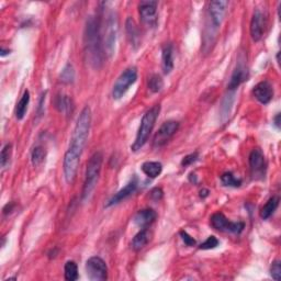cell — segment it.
Masks as SVG:
<instances>
[{"label": "cell", "instance_id": "cell-21", "mask_svg": "<svg viewBox=\"0 0 281 281\" xmlns=\"http://www.w3.org/2000/svg\"><path fill=\"white\" fill-rule=\"evenodd\" d=\"M150 239H151V232L146 228L143 229L135 235L134 238H133L132 248L134 251L139 252L147 245V243L150 242Z\"/></svg>", "mask_w": 281, "mask_h": 281}, {"label": "cell", "instance_id": "cell-39", "mask_svg": "<svg viewBox=\"0 0 281 281\" xmlns=\"http://www.w3.org/2000/svg\"><path fill=\"white\" fill-rule=\"evenodd\" d=\"M274 122H275V126L277 127V128H280V114L278 113L277 116H276V118L274 119Z\"/></svg>", "mask_w": 281, "mask_h": 281}, {"label": "cell", "instance_id": "cell-26", "mask_svg": "<svg viewBox=\"0 0 281 281\" xmlns=\"http://www.w3.org/2000/svg\"><path fill=\"white\" fill-rule=\"evenodd\" d=\"M64 270H65V279L68 281H75L78 279V268L75 261L68 260L65 267H64Z\"/></svg>", "mask_w": 281, "mask_h": 281}, {"label": "cell", "instance_id": "cell-24", "mask_svg": "<svg viewBox=\"0 0 281 281\" xmlns=\"http://www.w3.org/2000/svg\"><path fill=\"white\" fill-rule=\"evenodd\" d=\"M279 205V198L278 197H273L266 202V204L262 206V209L260 211V216L261 219L267 220L269 219L271 215L275 213V211L277 210Z\"/></svg>", "mask_w": 281, "mask_h": 281}, {"label": "cell", "instance_id": "cell-4", "mask_svg": "<svg viewBox=\"0 0 281 281\" xmlns=\"http://www.w3.org/2000/svg\"><path fill=\"white\" fill-rule=\"evenodd\" d=\"M159 112H160V105L156 104L154 107H152L150 110H147L144 116H143L139 131H137L136 134V139L131 146L133 152L140 151L142 147L145 145V143L149 140L151 132L153 131L156 120H157L159 116Z\"/></svg>", "mask_w": 281, "mask_h": 281}, {"label": "cell", "instance_id": "cell-35", "mask_svg": "<svg viewBox=\"0 0 281 281\" xmlns=\"http://www.w3.org/2000/svg\"><path fill=\"white\" fill-rule=\"evenodd\" d=\"M198 157H199V154L197 153H192V154H189L187 155L186 157H183L182 159V162H181V165L183 166V167H187V166L189 165H191L196 162V160L198 159Z\"/></svg>", "mask_w": 281, "mask_h": 281}, {"label": "cell", "instance_id": "cell-30", "mask_svg": "<svg viewBox=\"0 0 281 281\" xmlns=\"http://www.w3.org/2000/svg\"><path fill=\"white\" fill-rule=\"evenodd\" d=\"M75 79V71L72 64H67L61 74V81L64 84H72Z\"/></svg>", "mask_w": 281, "mask_h": 281}, {"label": "cell", "instance_id": "cell-18", "mask_svg": "<svg viewBox=\"0 0 281 281\" xmlns=\"http://www.w3.org/2000/svg\"><path fill=\"white\" fill-rule=\"evenodd\" d=\"M157 218V213L153 209H143L140 210L134 216V223L139 228L145 229L155 222Z\"/></svg>", "mask_w": 281, "mask_h": 281}, {"label": "cell", "instance_id": "cell-40", "mask_svg": "<svg viewBox=\"0 0 281 281\" xmlns=\"http://www.w3.org/2000/svg\"><path fill=\"white\" fill-rule=\"evenodd\" d=\"M208 196H209V190H208V189H204V190L200 191V197L201 198H205V197H208Z\"/></svg>", "mask_w": 281, "mask_h": 281}, {"label": "cell", "instance_id": "cell-33", "mask_svg": "<svg viewBox=\"0 0 281 281\" xmlns=\"http://www.w3.org/2000/svg\"><path fill=\"white\" fill-rule=\"evenodd\" d=\"M270 275L275 280L279 281L281 279V266L279 260H275L270 267Z\"/></svg>", "mask_w": 281, "mask_h": 281}, {"label": "cell", "instance_id": "cell-17", "mask_svg": "<svg viewBox=\"0 0 281 281\" xmlns=\"http://www.w3.org/2000/svg\"><path fill=\"white\" fill-rule=\"evenodd\" d=\"M255 98L262 104L269 103L274 97V88L267 80L260 81L253 89Z\"/></svg>", "mask_w": 281, "mask_h": 281}, {"label": "cell", "instance_id": "cell-5", "mask_svg": "<svg viewBox=\"0 0 281 281\" xmlns=\"http://www.w3.org/2000/svg\"><path fill=\"white\" fill-rule=\"evenodd\" d=\"M137 79V71L135 67H130L124 71L117 79L112 89V97L114 99H121L126 95L128 88Z\"/></svg>", "mask_w": 281, "mask_h": 281}, {"label": "cell", "instance_id": "cell-3", "mask_svg": "<svg viewBox=\"0 0 281 281\" xmlns=\"http://www.w3.org/2000/svg\"><path fill=\"white\" fill-rule=\"evenodd\" d=\"M102 162H103L102 153L96 152V153L90 157L88 164H87L84 187H82V192H81L82 201L88 200L89 197L91 196V193L95 190L101 173Z\"/></svg>", "mask_w": 281, "mask_h": 281}, {"label": "cell", "instance_id": "cell-29", "mask_svg": "<svg viewBox=\"0 0 281 281\" xmlns=\"http://www.w3.org/2000/svg\"><path fill=\"white\" fill-rule=\"evenodd\" d=\"M221 181L227 187L237 188L242 185L241 179L235 177L232 173H224L222 176H221Z\"/></svg>", "mask_w": 281, "mask_h": 281}, {"label": "cell", "instance_id": "cell-25", "mask_svg": "<svg viewBox=\"0 0 281 281\" xmlns=\"http://www.w3.org/2000/svg\"><path fill=\"white\" fill-rule=\"evenodd\" d=\"M29 103H30V93L27 90H26L24 95H22L20 101L17 103V107H16V118L18 120H22L25 118Z\"/></svg>", "mask_w": 281, "mask_h": 281}, {"label": "cell", "instance_id": "cell-11", "mask_svg": "<svg viewBox=\"0 0 281 281\" xmlns=\"http://www.w3.org/2000/svg\"><path fill=\"white\" fill-rule=\"evenodd\" d=\"M179 128V122L169 120L162 124V127L158 128L157 133L154 136L153 144L155 147H162L167 143L172 137L176 134Z\"/></svg>", "mask_w": 281, "mask_h": 281}, {"label": "cell", "instance_id": "cell-28", "mask_svg": "<svg viewBox=\"0 0 281 281\" xmlns=\"http://www.w3.org/2000/svg\"><path fill=\"white\" fill-rule=\"evenodd\" d=\"M45 155H47V153H45V150L43 149L42 146H35L33 151H32V153H31V162L32 164H33L34 167H36V166H39L43 163V160L45 158Z\"/></svg>", "mask_w": 281, "mask_h": 281}, {"label": "cell", "instance_id": "cell-36", "mask_svg": "<svg viewBox=\"0 0 281 281\" xmlns=\"http://www.w3.org/2000/svg\"><path fill=\"white\" fill-rule=\"evenodd\" d=\"M180 236L182 238V241L183 243L186 244L187 246H193V245H196V239L191 237L190 235H189L186 231H181L180 232Z\"/></svg>", "mask_w": 281, "mask_h": 281}, {"label": "cell", "instance_id": "cell-20", "mask_svg": "<svg viewBox=\"0 0 281 281\" xmlns=\"http://www.w3.org/2000/svg\"><path fill=\"white\" fill-rule=\"evenodd\" d=\"M162 66L163 72L166 75L173 71L174 68V51L172 44H166L163 48L162 54Z\"/></svg>", "mask_w": 281, "mask_h": 281}, {"label": "cell", "instance_id": "cell-1", "mask_svg": "<svg viewBox=\"0 0 281 281\" xmlns=\"http://www.w3.org/2000/svg\"><path fill=\"white\" fill-rule=\"evenodd\" d=\"M101 34L102 33H101V22L99 17H88L84 32V49L87 61L95 70L101 68L104 62V44Z\"/></svg>", "mask_w": 281, "mask_h": 281}, {"label": "cell", "instance_id": "cell-16", "mask_svg": "<svg viewBox=\"0 0 281 281\" xmlns=\"http://www.w3.org/2000/svg\"><path fill=\"white\" fill-rule=\"evenodd\" d=\"M265 32V16L260 10H255L251 21V35L253 41H260Z\"/></svg>", "mask_w": 281, "mask_h": 281}, {"label": "cell", "instance_id": "cell-22", "mask_svg": "<svg viewBox=\"0 0 281 281\" xmlns=\"http://www.w3.org/2000/svg\"><path fill=\"white\" fill-rule=\"evenodd\" d=\"M55 107L61 113L70 114L73 112V101L70 97L66 95H57L55 98Z\"/></svg>", "mask_w": 281, "mask_h": 281}, {"label": "cell", "instance_id": "cell-9", "mask_svg": "<svg viewBox=\"0 0 281 281\" xmlns=\"http://www.w3.org/2000/svg\"><path fill=\"white\" fill-rule=\"evenodd\" d=\"M81 154L77 153V152L68 149L64 156V163H63V170H64V177L68 183H72L76 178V174L78 170V166H79Z\"/></svg>", "mask_w": 281, "mask_h": 281}, {"label": "cell", "instance_id": "cell-7", "mask_svg": "<svg viewBox=\"0 0 281 281\" xmlns=\"http://www.w3.org/2000/svg\"><path fill=\"white\" fill-rule=\"evenodd\" d=\"M86 273L91 281H102L108 278V267L98 256L90 257L86 262Z\"/></svg>", "mask_w": 281, "mask_h": 281}, {"label": "cell", "instance_id": "cell-34", "mask_svg": "<svg viewBox=\"0 0 281 281\" xmlns=\"http://www.w3.org/2000/svg\"><path fill=\"white\" fill-rule=\"evenodd\" d=\"M233 95L231 96H228L227 98H225L223 100V105L221 107V110H222V116H228V114L230 113V111H231V107H232V103H233Z\"/></svg>", "mask_w": 281, "mask_h": 281}, {"label": "cell", "instance_id": "cell-31", "mask_svg": "<svg viewBox=\"0 0 281 281\" xmlns=\"http://www.w3.org/2000/svg\"><path fill=\"white\" fill-rule=\"evenodd\" d=\"M10 156H11V144H6L1 150V154H0V165H1V167L4 168L9 164Z\"/></svg>", "mask_w": 281, "mask_h": 281}, {"label": "cell", "instance_id": "cell-38", "mask_svg": "<svg viewBox=\"0 0 281 281\" xmlns=\"http://www.w3.org/2000/svg\"><path fill=\"white\" fill-rule=\"evenodd\" d=\"M13 208V204H8L6 206L3 208V214H8V213H10L11 210Z\"/></svg>", "mask_w": 281, "mask_h": 281}, {"label": "cell", "instance_id": "cell-8", "mask_svg": "<svg viewBox=\"0 0 281 281\" xmlns=\"http://www.w3.org/2000/svg\"><path fill=\"white\" fill-rule=\"evenodd\" d=\"M211 227L221 232H231L239 234L245 229V224L243 222H231L227 219L223 213H214L210 219Z\"/></svg>", "mask_w": 281, "mask_h": 281}, {"label": "cell", "instance_id": "cell-32", "mask_svg": "<svg viewBox=\"0 0 281 281\" xmlns=\"http://www.w3.org/2000/svg\"><path fill=\"white\" fill-rule=\"evenodd\" d=\"M218 245H219V239L216 238L215 236H209L205 242L201 244L199 248L200 250H204V251L213 250V248H215Z\"/></svg>", "mask_w": 281, "mask_h": 281}, {"label": "cell", "instance_id": "cell-10", "mask_svg": "<svg viewBox=\"0 0 281 281\" xmlns=\"http://www.w3.org/2000/svg\"><path fill=\"white\" fill-rule=\"evenodd\" d=\"M250 168L253 179H262L266 174V159L265 155L260 149H254L250 154Z\"/></svg>", "mask_w": 281, "mask_h": 281}, {"label": "cell", "instance_id": "cell-2", "mask_svg": "<svg viewBox=\"0 0 281 281\" xmlns=\"http://www.w3.org/2000/svg\"><path fill=\"white\" fill-rule=\"evenodd\" d=\"M91 126V111L87 105L81 110V112L76 121V126L74 128V132L71 139V145L68 149L81 154L84 147L88 140L89 131Z\"/></svg>", "mask_w": 281, "mask_h": 281}, {"label": "cell", "instance_id": "cell-27", "mask_svg": "<svg viewBox=\"0 0 281 281\" xmlns=\"http://www.w3.org/2000/svg\"><path fill=\"white\" fill-rule=\"evenodd\" d=\"M147 86H149V89L152 91V93L156 94V93H159V91L163 89L164 81L162 79V77H160L159 75H156V74H154V75H152L149 78V82H147Z\"/></svg>", "mask_w": 281, "mask_h": 281}, {"label": "cell", "instance_id": "cell-6", "mask_svg": "<svg viewBox=\"0 0 281 281\" xmlns=\"http://www.w3.org/2000/svg\"><path fill=\"white\" fill-rule=\"evenodd\" d=\"M118 19L114 12L108 15L107 22H105V31H104V48L107 51V55L112 56L116 51V43L118 38Z\"/></svg>", "mask_w": 281, "mask_h": 281}, {"label": "cell", "instance_id": "cell-23", "mask_svg": "<svg viewBox=\"0 0 281 281\" xmlns=\"http://www.w3.org/2000/svg\"><path fill=\"white\" fill-rule=\"evenodd\" d=\"M141 169L147 177L156 178L162 174L163 165L158 162H145L142 165Z\"/></svg>", "mask_w": 281, "mask_h": 281}, {"label": "cell", "instance_id": "cell-12", "mask_svg": "<svg viewBox=\"0 0 281 281\" xmlns=\"http://www.w3.org/2000/svg\"><path fill=\"white\" fill-rule=\"evenodd\" d=\"M157 1H151V0L140 2L139 12L143 24L149 26H154L156 25V22H157Z\"/></svg>", "mask_w": 281, "mask_h": 281}, {"label": "cell", "instance_id": "cell-14", "mask_svg": "<svg viewBox=\"0 0 281 281\" xmlns=\"http://www.w3.org/2000/svg\"><path fill=\"white\" fill-rule=\"evenodd\" d=\"M137 185H139V181H137V178L134 176L131 179L130 181L127 183L126 187L122 188L121 190H119L116 193V195H114L111 198V199L108 201V204H105V206H107V208H109V206L116 205V204H120V202H121V201L126 200L127 198H128L131 195H133V193L135 192V190L137 189Z\"/></svg>", "mask_w": 281, "mask_h": 281}, {"label": "cell", "instance_id": "cell-37", "mask_svg": "<svg viewBox=\"0 0 281 281\" xmlns=\"http://www.w3.org/2000/svg\"><path fill=\"white\" fill-rule=\"evenodd\" d=\"M151 198L154 201H159L163 198V190L160 188H154L151 191Z\"/></svg>", "mask_w": 281, "mask_h": 281}, {"label": "cell", "instance_id": "cell-19", "mask_svg": "<svg viewBox=\"0 0 281 281\" xmlns=\"http://www.w3.org/2000/svg\"><path fill=\"white\" fill-rule=\"evenodd\" d=\"M126 30L128 34V39L130 41L131 45L134 49H137L141 44V35H140V30L137 27L135 21L132 19V18L128 17L126 22Z\"/></svg>", "mask_w": 281, "mask_h": 281}, {"label": "cell", "instance_id": "cell-13", "mask_svg": "<svg viewBox=\"0 0 281 281\" xmlns=\"http://www.w3.org/2000/svg\"><path fill=\"white\" fill-rule=\"evenodd\" d=\"M228 6L229 1H224V0H215L209 3V15L214 29H218L222 24Z\"/></svg>", "mask_w": 281, "mask_h": 281}, {"label": "cell", "instance_id": "cell-15", "mask_svg": "<svg viewBox=\"0 0 281 281\" xmlns=\"http://www.w3.org/2000/svg\"><path fill=\"white\" fill-rule=\"evenodd\" d=\"M247 78H248V71L245 64V59H242V61H238L237 66L234 70L231 76V79L229 81L228 85L229 90H235L236 88H238L239 85L243 84L245 80H247Z\"/></svg>", "mask_w": 281, "mask_h": 281}]
</instances>
